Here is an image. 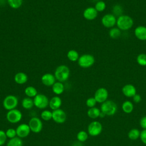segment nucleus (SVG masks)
<instances>
[{"label": "nucleus", "instance_id": "1", "mask_svg": "<svg viewBox=\"0 0 146 146\" xmlns=\"http://www.w3.org/2000/svg\"><path fill=\"white\" fill-rule=\"evenodd\" d=\"M54 76L58 82H63L68 80L70 75L69 67L65 64L58 66L54 72Z\"/></svg>", "mask_w": 146, "mask_h": 146}, {"label": "nucleus", "instance_id": "2", "mask_svg": "<svg viewBox=\"0 0 146 146\" xmlns=\"http://www.w3.org/2000/svg\"><path fill=\"white\" fill-rule=\"evenodd\" d=\"M133 25L132 18L127 15H121L116 20V25L120 30H128L130 29Z\"/></svg>", "mask_w": 146, "mask_h": 146}, {"label": "nucleus", "instance_id": "3", "mask_svg": "<svg viewBox=\"0 0 146 146\" xmlns=\"http://www.w3.org/2000/svg\"><path fill=\"white\" fill-rule=\"evenodd\" d=\"M116 104L112 100H106L103 102L100 107V111L106 115H113L117 111Z\"/></svg>", "mask_w": 146, "mask_h": 146}, {"label": "nucleus", "instance_id": "4", "mask_svg": "<svg viewBox=\"0 0 146 146\" xmlns=\"http://www.w3.org/2000/svg\"><path fill=\"white\" fill-rule=\"evenodd\" d=\"M95 63L94 56L89 54H85L79 56L78 60V65L83 68L91 67Z\"/></svg>", "mask_w": 146, "mask_h": 146}, {"label": "nucleus", "instance_id": "5", "mask_svg": "<svg viewBox=\"0 0 146 146\" xmlns=\"http://www.w3.org/2000/svg\"><path fill=\"white\" fill-rule=\"evenodd\" d=\"M18 104V98L13 95H7L3 100V106L6 110L10 111L15 109Z\"/></svg>", "mask_w": 146, "mask_h": 146}, {"label": "nucleus", "instance_id": "6", "mask_svg": "<svg viewBox=\"0 0 146 146\" xmlns=\"http://www.w3.org/2000/svg\"><path fill=\"white\" fill-rule=\"evenodd\" d=\"M33 100L34 106L39 109L46 108L49 104L48 98L45 95L42 94H38L34 98Z\"/></svg>", "mask_w": 146, "mask_h": 146}, {"label": "nucleus", "instance_id": "7", "mask_svg": "<svg viewBox=\"0 0 146 146\" xmlns=\"http://www.w3.org/2000/svg\"><path fill=\"white\" fill-rule=\"evenodd\" d=\"M22 117V112L17 109H13L8 111L6 114L7 121L11 123H17L21 121Z\"/></svg>", "mask_w": 146, "mask_h": 146}, {"label": "nucleus", "instance_id": "8", "mask_svg": "<svg viewBox=\"0 0 146 146\" xmlns=\"http://www.w3.org/2000/svg\"><path fill=\"white\" fill-rule=\"evenodd\" d=\"M31 131L34 133H38L40 132L43 128V123L40 119L36 117H32L29 122Z\"/></svg>", "mask_w": 146, "mask_h": 146}, {"label": "nucleus", "instance_id": "9", "mask_svg": "<svg viewBox=\"0 0 146 146\" xmlns=\"http://www.w3.org/2000/svg\"><path fill=\"white\" fill-rule=\"evenodd\" d=\"M102 131V125L98 121H94L88 126V133L92 136L99 135Z\"/></svg>", "mask_w": 146, "mask_h": 146}, {"label": "nucleus", "instance_id": "10", "mask_svg": "<svg viewBox=\"0 0 146 146\" xmlns=\"http://www.w3.org/2000/svg\"><path fill=\"white\" fill-rule=\"evenodd\" d=\"M52 113V120L56 123L62 124L65 122L67 118L66 112L62 109H57L53 110Z\"/></svg>", "mask_w": 146, "mask_h": 146}, {"label": "nucleus", "instance_id": "11", "mask_svg": "<svg viewBox=\"0 0 146 146\" xmlns=\"http://www.w3.org/2000/svg\"><path fill=\"white\" fill-rule=\"evenodd\" d=\"M108 96V92L106 88L104 87H100L98 88L95 92L94 98L96 102L103 103L107 100Z\"/></svg>", "mask_w": 146, "mask_h": 146}, {"label": "nucleus", "instance_id": "12", "mask_svg": "<svg viewBox=\"0 0 146 146\" xmlns=\"http://www.w3.org/2000/svg\"><path fill=\"white\" fill-rule=\"evenodd\" d=\"M116 18L113 14H107L102 18V25L107 28H112L116 24Z\"/></svg>", "mask_w": 146, "mask_h": 146}, {"label": "nucleus", "instance_id": "13", "mask_svg": "<svg viewBox=\"0 0 146 146\" xmlns=\"http://www.w3.org/2000/svg\"><path fill=\"white\" fill-rule=\"evenodd\" d=\"M30 128L29 124H21L16 128L17 136L19 138H24L27 137L30 133Z\"/></svg>", "mask_w": 146, "mask_h": 146}, {"label": "nucleus", "instance_id": "14", "mask_svg": "<svg viewBox=\"0 0 146 146\" xmlns=\"http://www.w3.org/2000/svg\"><path fill=\"white\" fill-rule=\"evenodd\" d=\"M56 78L52 74L46 73L43 74L41 77V82L42 84L46 86L50 87L56 82Z\"/></svg>", "mask_w": 146, "mask_h": 146}, {"label": "nucleus", "instance_id": "15", "mask_svg": "<svg viewBox=\"0 0 146 146\" xmlns=\"http://www.w3.org/2000/svg\"><path fill=\"white\" fill-rule=\"evenodd\" d=\"M98 11L95 9V7H89L86 8L83 13V17L88 21H92L95 19L97 16H98Z\"/></svg>", "mask_w": 146, "mask_h": 146}, {"label": "nucleus", "instance_id": "16", "mask_svg": "<svg viewBox=\"0 0 146 146\" xmlns=\"http://www.w3.org/2000/svg\"><path fill=\"white\" fill-rule=\"evenodd\" d=\"M122 92L125 96L131 98L136 94V89L133 85L127 84L122 88Z\"/></svg>", "mask_w": 146, "mask_h": 146}, {"label": "nucleus", "instance_id": "17", "mask_svg": "<svg viewBox=\"0 0 146 146\" xmlns=\"http://www.w3.org/2000/svg\"><path fill=\"white\" fill-rule=\"evenodd\" d=\"M134 34L136 37L140 40H146V27L139 26L135 28Z\"/></svg>", "mask_w": 146, "mask_h": 146}, {"label": "nucleus", "instance_id": "18", "mask_svg": "<svg viewBox=\"0 0 146 146\" xmlns=\"http://www.w3.org/2000/svg\"><path fill=\"white\" fill-rule=\"evenodd\" d=\"M14 80L17 84H23L27 82L28 76L25 72H18L14 75Z\"/></svg>", "mask_w": 146, "mask_h": 146}, {"label": "nucleus", "instance_id": "19", "mask_svg": "<svg viewBox=\"0 0 146 146\" xmlns=\"http://www.w3.org/2000/svg\"><path fill=\"white\" fill-rule=\"evenodd\" d=\"M62 101L61 98L58 96H55L52 97L49 100L48 105L51 109L53 110H55L60 108V107L62 105Z\"/></svg>", "mask_w": 146, "mask_h": 146}, {"label": "nucleus", "instance_id": "20", "mask_svg": "<svg viewBox=\"0 0 146 146\" xmlns=\"http://www.w3.org/2000/svg\"><path fill=\"white\" fill-rule=\"evenodd\" d=\"M64 86L62 82L58 81L57 82H55L52 86V92L57 95L62 94L64 92Z\"/></svg>", "mask_w": 146, "mask_h": 146}, {"label": "nucleus", "instance_id": "21", "mask_svg": "<svg viewBox=\"0 0 146 146\" xmlns=\"http://www.w3.org/2000/svg\"><path fill=\"white\" fill-rule=\"evenodd\" d=\"M67 57L68 59L71 62L78 61L79 58L78 52L75 50H70L67 53Z\"/></svg>", "mask_w": 146, "mask_h": 146}, {"label": "nucleus", "instance_id": "22", "mask_svg": "<svg viewBox=\"0 0 146 146\" xmlns=\"http://www.w3.org/2000/svg\"><path fill=\"white\" fill-rule=\"evenodd\" d=\"M101 111L96 107L90 108L87 111V115L91 119H96L100 115Z\"/></svg>", "mask_w": 146, "mask_h": 146}, {"label": "nucleus", "instance_id": "23", "mask_svg": "<svg viewBox=\"0 0 146 146\" xmlns=\"http://www.w3.org/2000/svg\"><path fill=\"white\" fill-rule=\"evenodd\" d=\"M22 107L26 110L31 109L34 106V100L31 98H25L22 101Z\"/></svg>", "mask_w": 146, "mask_h": 146}, {"label": "nucleus", "instance_id": "24", "mask_svg": "<svg viewBox=\"0 0 146 146\" xmlns=\"http://www.w3.org/2000/svg\"><path fill=\"white\" fill-rule=\"evenodd\" d=\"M25 94L29 98H34L38 94V92L34 87L28 86L25 90Z\"/></svg>", "mask_w": 146, "mask_h": 146}, {"label": "nucleus", "instance_id": "25", "mask_svg": "<svg viewBox=\"0 0 146 146\" xmlns=\"http://www.w3.org/2000/svg\"><path fill=\"white\" fill-rule=\"evenodd\" d=\"M7 146H23V142L21 138L15 137L10 139L7 143Z\"/></svg>", "mask_w": 146, "mask_h": 146}, {"label": "nucleus", "instance_id": "26", "mask_svg": "<svg viewBox=\"0 0 146 146\" xmlns=\"http://www.w3.org/2000/svg\"><path fill=\"white\" fill-rule=\"evenodd\" d=\"M133 109V106L131 102L130 101H125L122 104V110L125 113H131Z\"/></svg>", "mask_w": 146, "mask_h": 146}, {"label": "nucleus", "instance_id": "27", "mask_svg": "<svg viewBox=\"0 0 146 146\" xmlns=\"http://www.w3.org/2000/svg\"><path fill=\"white\" fill-rule=\"evenodd\" d=\"M9 6L13 9L20 8L23 4V0H7Z\"/></svg>", "mask_w": 146, "mask_h": 146}, {"label": "nucleus", "instance_id": "28", "mask_svg": "<svg viewBox=\"0 0 146 146\" xmlns=\"http://www.w3.org/2000/svg\"><path fill=\"white\" fill-rule=\"evenodd\" d=\"M140 132L137 129H136V128L131 129L128 133V137L132 140H136L140 137Z\"/></svg>", "mask_w": 146, "mask_h": 146}, {"label": "nucleus", "instance_id": "29", "mask_svg": "<svg viewBox=\"0 0 146 146\" xmlns=\"http://www.w3.org/2000/svg\"><path fill=\"white\" fill-rule=\"evenodd\" d=\"M121 35V30L117 27H112L109 31V36L112 39H117Z\"/></svg>", "mask_w": 146, "mask_h": 146}, {"label": "nucleus", "instance_id": "30", "mask_svg": "<svg viewBox=\"0 0 146 146\" xmlns=\"http://www.w3.org/2000/svg\"><path fill=\"white\" fill-rule=\"evenodd\" d=\"M41 118L45 121H48L52 118V112L48 110H44L40 114Z\"/></svg>", "mask_w": 146, "mask_h": 146}, {"label": "nucleus", "instance_id": "31", "mask_svg": "<svg viewBox=\"0 0 146 146\" xmlns=\"http://www.w3.org/2000/svg\"><path fill=\"white\" fill-rule=\"evenodd\" d=\"M88 133L84 131H79L76 135L77 139L78 140V141L80 142H84L86 141L87 139H88Z\"/></svg>", "mask_w": 146, "mask_h": 146}, {"label": "nucleus", "instance_id": "32", "mask_svg": "<svg viewBox=\"0 0 146 146\" xmlns=\"http://www.w3.org/2000/svg\"><path fill=\"white\" fill-rule=\"evenodd\" d=\"M137 63L141 66H146V54H140L136 58Z\"/></svg>", "mask_w": 146, "mask_h": 146}, {"label": "nucleus", "instance_id": "33", "mask_svg": "<svg viewBox=\"0 0 146 146\" xmlns=\"http://www.w3.org/2000/svg\"><path fill=\"white\" fill-rule=\"evenodd\" d=\"M106 7V3L103 1H98L95 5V9L98 12L103 11L105 10Z\"/></svg>", "mask_w": 146, "mask_h": 146}, {"label": "nucleus", "instance_id": "34", "mask_svg": "<svg viewBox=\"0 0 146 146\" xmlns=\"http://www.w3.org/2000/svg\"><path fill=\"white\" fill-rule=\"evenodd\" d=\"M112 11H113V15L115 16L117 15L119 17V16L121 15V13L123 12V9L120 5H116L113 7Z\"/></svg>", "mask_w": 146, "mask_h": 146}, {"label": "nucleus", "instance_id": "35", "mask_svg": "<svg viewBox=\"0 0 146 146\" xmlns=\"http://www.w3.org/2000/svg\"><path fill=\"white\" fill-rule=\"evenodd\" d=\"M6 135L7 137L12 139L17 136V132H16V129H14L13 128H9L7 129V131L5 132Z\"/></svg>", "mask_w": 146, "mask_h": 146}, {"label": "nucleus", "instance_id": "36", "mask_svg": "<svg viewBox=\"0 0 146 146\" xmlns=\"http://www.w3.org/2000/svg\"><path fill=\"white\" fill-rule=\"evenodd\" d=\"M86 103V105L87 107H88L90 108H92V107H95V106L96 105V101L95 99L94 98V97H91L87 99Z\"/></svg>", "mask_w": 146, "mask_h": 146}, {"label": "nucleus", "instance_id": "37", "mask_svg": "<svg viewBox=\"0 0 146 146\" xmlns=\"http://www.w3.org/2000/svg\"><path fill=\"white\" fill-rule=\"evenodd\" d=\"M7 136L6 132L2 130H0V146L3 145L6 141Z\"/></svg>", "mask_w": 146, "mask_h": 146}, {"label": "nucleus", "instance_id": "38", "mask_svg": "<svg viewBox=\"0 0 146 146\" xmlns=\"http://www.w3.org/2000/svg\"><path fill=\"white\" fill-rule=\"evenodd\" d=\"M140 139L141 140V141L146 144V129L143 130L141 132H140Z\"/></svg>", "mask_w": 146, "mask_h": 146}, {"label": "nucleus", "instance_id": "39", "mask_svg": "<svg viewBox=\"0 0 146 146\" xmlns=\"http://www.w3.org/2000/svg\"><path fill=\"white\" fill-rule=\"evenodd\" d=\"M140 125L144 129H146V116L143 117L140 121Z\"/></svg>", "mask_w": 146, "mask_h": 146}, {"label": "nucleus", "instance_id": "40", "mask_svg": "<svg viewBox=\"0 0 146 146\" xmlns=\"http://www.w3.org/2000/svg\"><path fill=\"white\" fill-rule=\"evenodd\" d=\"M133 100L135 103H138L140 102V101L141 100V97L139 94H136L133 96Z\"/></svg>", "mask_w": 146, "mask_h": 146}, {"label": "nucleus", "instance_id": "41", "mask_svg": "<svg viewBox=\"0 0 146 146\" xmlns=\"http://www.w3.org/2000/svg\"><path fill=\"white\" fill-rule=\"evenodd\" d=\"M105 116H106V115H105L104 113H103L102 112H100V115H99V116H100V117H104Z\"/></svg>", "mask_w": 146, "mask_h": 146}, {"label": "nucleus", "instance_id": "42", "mask_svg": "<svg viewBox=\"0 0 146 146\" xmlns=\"http://www.w3.org/2000/svg\"></svg>", "mask_w": 146, "mask_h": 146}]
</instances>
